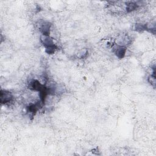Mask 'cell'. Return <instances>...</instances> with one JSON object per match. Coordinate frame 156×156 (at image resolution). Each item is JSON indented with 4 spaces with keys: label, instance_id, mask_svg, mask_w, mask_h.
Instances as JSON below:
<instances>
[{
    "label": "cell",
    "instance_id": "cell-1",
    "mask_svg": "<svg viewBox=\"0 0 156 156\" xmlns=\"http://www.w3.org/2000/svg\"><path fill=\"white\" fill-rule=\"evenodd\" d=\"M41 41L44 46L46 48V52L48 54H53L57 49V46L54 44L52 39L49 36L43 35L41 37Z\"/></svg>",
    "mask_w": 156,
    "mask_h": 156
},
{
    "label": "cell",
    "instance_id": "cell-2",
    "mask_svg": "<svg viewBox=\"0 0 156 156\" xmlns=\"http://www.w3.org/2000/svg\"><path fill=\"white\" fill-rule=\"evenodd\" d=\"M13 96L12 94L7 91H1V101L2 104L9 103L12 101Z\"/></svg>",
    "mask_w": 156,
    "mask_h": 156
},
{
    "label": "cell",
    "instance_id": "cell-3",
    "mask_svg": "<svg viewBox=\"0 0 156 156\" xmlns=\"http://www.w3.org/2000/svg\"><path fill=\"white\" fill-rule=\"evenodd\" d=\"M51 24L49 22H42L39 27V29L42 32L43 35L49 36V30H50Z\"/></svg>",
    "mask_w": 156,
    "mask_h": 156
},
{
    "label": "cell",
    "instance_id": "cell-4",
    "mask_svg": "<svg viewBox=\"0 0 156 156\" xmlns=\"http://www.w3.org/2000/svg\"><path fill=\"white\" fill-rule=\"evenodd\" d=\"M126 49L124 46H117V47L115 48V54L117 57H118L119 58H122L126 53Z\"/></svg>",
    "mask_w": 156,
    "mask_h": 156
},
{
    "label": "cell",
    "instance_id": "cell-5",
    "mask_svg": "<svg viewBox=\"0 0 156 156\" xmlns=\"http://www.w3.org/2000/svg\"><path fill=\"white\" fill-rule=\"evenodd\" d=\"M27 108L30 113H32L33 115H34L36 113V112L38 110V106L37 105V104H32V105H29L27 107Z\"/></svg>",
    "mask_w": 156,
    "mask_h": 156
}]
</instances>
